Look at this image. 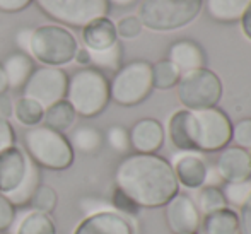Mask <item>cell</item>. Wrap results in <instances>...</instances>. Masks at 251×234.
Listing matches in <instances>:
<instances>
[{"mask_svg":"<svg viewBox=\"0 0 251 234\" xmlns=\"http://www.w3.org/2000/svg\"><path fill=\"white\" fill-rule=\"evenodd\" d=\"M115 185L139 208L164 207L179 193L171 162L159 154L125 156L115 169Z\"/></svg>","mask_w":251,"mask_h":234,"instance_id":"obj_1","label":"cell"},{"mask_svg":"<svg viewBox=\"0 0 251 234\" xmlns=\"http://www.w3.org/2000/svg\"><path fill=\"white\" fill-rule=\"evenodd\" d=\"M65 99L77 116L94 118L109 104V80L104 72L94 67H82L69 77Z\"/></svg>","mask_w":251,"mask_h":234,"instance_id":"obj_2","label":"cell"},{"mask_svg":"<svg viewBox=\"0 0 251 234\" xmlns=\"http://www.w3.org/2000/svg\"><path fill=\"white\" fill-rule=\"evenodd\" d=\"M24 147L34 164L50 171H63L70 168L75 157L69 139L47 125L27 129L24 133Z\"/></svg>","mask_w":251,"mask_h":234,"instance_id":"obj_3","label":"cell"},{"mask_svg":"<svg viewBox=\"0 0 251 234\" xmlns=\"http://www.w3.org/2000/svg\"><path fill=\"white\" fill-rule=\"evenodd\" d=\"M203 9V0H142L139 19L144 27L157 33L188 26Z\"/></svg>","mask_w":251,"mask_h":234,"instance_id":"obj_4","label":"cell"},{"mask_svg":"<svg viewBox=\"0 0 251 234\" xmlns=\"http://www.w3.org/2000/svg\"><path fill=\"white\" fill-rule=\"evenodd\" d=\"M79 43L69 27L60 24H43L33 29L29 56L47 67H63L75 56Z\"/></svg>","mask_w":251,"mask_h":234,"instance_id":"obj_5","label":"cell"},{"mask_svg":"<svg viewBox=\"0 0 251 234\" xmlns=\"http://www.w3.org/2000/svg\"><path fill=\"white\" fill-rule=\"evenodd\" d=\"M152 91V63L146 60H132L123 63L109 80V98L125 108L144 103Z\"/></svg>","mask_w":251,"mask_h":234,"instance_id":"obj_6","label":"cell"},{"mask_svg":"<svg viewBox=\"0 0 251 234\" xmlns=\"http://www.w3.org/2000/svg\"><path fill=\"white\" fill-rule=\"evenodd\" d=\"M195 152H221L232 142V122L221 108L190 111Z\"/></svg>","mask_w":251,"mask_h":234,"instance_id":"obj_7","label":"cell"},{"mask_svg":"<svg viewBox=\"0 0 251 234\" xmlns=\"http://www.w3.org/2000/svg\"><path fill=\"white\" fill-rule=\"evenodd\" d=\"M176 93L185 109L199 111L219 104L222 98V82L217 74L203 67L181 74Z\"/></svg>","mask_w":251,"mask_h":234,"instance_id":"obj_8","label":"cell"},{"mask_svg":"<svg viewBox=\"0 0 251 234\" xmlns=\"http://www.w3.org/2000/svg\"><path fill=\"white\" fill-rule=\"evenodd\" d=\"M38 9L63 27H79L106 17L111 10L108 0H33Z\"/></svg>","mask_w":251,"mask_h":234,"instance_id":"obj_9","label":"cell"},{"mask_svg":"<svg viewBox=\"0 0 251 234\" xmlns=\"http://www.w3.org/2000/svg\"><path fill=\"white\" fill-rule=\"evenodd\" d=\"M67 84H69V76L65 70L58 67L41 65L33 70L21 91H23V96L34 99L47 109L48 106L65 99Z\"/></svg>","mask_w":251,"mask_h":234,"instance_id":"obj_10","label":"cell"},{"mask_svg":"<svg viewBox=\"0 0 251 234\" xmlns=\"http://www.w3.org/2000/svg\"><path fill=\"white\" fill-rule=\"evenodd\" d=\"M164 217L173 234H197L201 224V214L195 200L186 193H178L164 205Z\"/></svg>","mask_w":251,"mask_h":234,"instance_id":"obj_11","label":"cell"},{"mask_svg":"<svg viewBox=\"0 0 251 234\" xmlns=\"http://www.w3.org/2000/svg\"><path fill=\"white\" fill-rule=\"evenodd\" d=\"M215 169L224 183H236L251 180V157L250 151L238 145H227L222 149L215 161Z\"/></svg>","mask_w":251,"mask_h":234,"instance_id":"obj_12","label":"cell"},{"mask_svg":"<svg viewBox=\"0 0 251 234\" xmlns=\"http://www.w3.org/2000/svg\"><path fill=\"white\" fill-rule=\"evenodd\" d=\"M29 156L17 145L0 152V193L9 195L21 185L27 169Z\"/></svg>","mask_w":251,"mask_h":234,"instance_id":"obj_13","label":"cell"},{"mask_svg":"<svg viewBox=\"0 0 251 234\" xmlns=\"http://www.w3.org/2000/svg\"><path fill=\"white\" fill-rule=\"evenodd\" d=\"M72 234H133V228L125 215L104 210L84 217Z\"/></svg>","mask_w":251,"mask_h":234,"instance_id":"obj_14","label":"cell"},{"mask_svg":"<svg viewBox=\"0 0 251 234\" xmlns=\"http://www.w3.org/2000/svg\"><path fill=\"white\" fill-rule=\"evenodd\" d=\"M130 147L137 154H155L164 145L166 132L155 118H142L128 130Z\"/></svg>","mask_w":251,"mask_h":234,"instance_id":"obj_15","label":"cell"},{"mask_svg":"<svg viewBox=\"0 0 251 234\" xmlns=\"http://www.w3.org/2000/svg\"><path fill=\"white\" fill-rule=\"evenodd\" d=\"M171 166L179 185L190 188V190H199L200 186H203L207 164L197 152L179 151V154H176L173 159Z\"/></svg>","mask_w":251,"mask_h":234,"instance_id":"obj_16","label":"cell"},{"mask_svg":"<svg viewBox=\"0 0 251 234\" xmlns=\"http://www.w3.org/2000/svg\"><path fill=\"white\" fill-rule=\"evenodd\" d=\"M168 60L173 62L179 69V72L185 74L190 70L203 69L207 63L203 48L193 40H178L169 47Z\"/></svg>","mask_w":251,"mask_h":234,"instance_id":"obj_17","label":"cell"},{"mask_svg":"<svg viewBox=\"0 0 251 234\" xmlns=\"http://www.w3.org/2000/svg\"><path fill=\"white\" fill-rule=\"evenodd\" d=\"M82 43L91 52H100L118 43L116 26L108 16L91 21L87 26L82 27Z\"/></svg>","mask_w":251,"mask_h":234,"instance_id":"obj_18","label":"cell"},{"mask_svg":"<svg viewBox=\"0 0 251 234\" xmlns=\"http://www.w3.org/2000/svg\"><path fill=\"white\" fill-rule=\"evenodd\" d=\"M251 0H203L208 17L219 24H236L243 19Z\"/></svg>","mask_w":251,"mask_h":234,"instance_id":"obj_19","label":"cell"},{"mask_svg":"<svg viewBox=\"0 0 251 234\" xmlns=\"http://www.w3.org/2000/svg\"><path fill=\"white\" fill-rule=\"evenodd\" d=\"M2 69L5 72L7 82H9V89L21 91L33 74L34 63L29 55L23 52H14L2 62Z\"/></svg>","mask_w":251,"mask_h":234,"instance_id":"obj_20","label":"cell"},{"mask_svg":"<svg viewBox=\"0 0 251 234\" xmlns=\"http://www.w3.org/2000/svg\"><path fill=\"white\" fill-rule=\"evenodd\" d=\"M188 109H179L173 113L168 122V135L171 144L181 152H195L192 142V123Z\"/></svg>","mask_w":251,"mask_h":234,"instance_id":"obj_21","label":"cell"},{"mask_svg":"<svg viewBox=\"0 0 251 234\" xmlns=\"http://www.w3.org/2000/svg\"><path fill=\"white\" fill-rule=\"evenodd\" d=\"M200 231L201 234H239L238 212L226 207L222 210L203 215Z\"/></svg>","mask_w":251,"mask_h":234,"instance_id":"obj_22","label":"cell"},{"mask_svg":"<svg viewBox=\"0 0 251 234\" xmlns=\"http://www.w3.org/2000/svg\"><path fill=\"white\" fill-rule=\"evenodd\" d=\"M41 183H43L41 182V168L36 166L29 159V161H27V169H26V175H24V180L21 182V185L17 186L12 193L5 195V197L9 198L10 204H12L16 208L26 207V205H29L34 191L40 188Z\"/></svg>","mask_w":251,"mask_h":234,"instance_id":"obj_23","label":"cell"},{"mask_svg":"<svg viewBox=\"0 0 251 234\" xmlns=\"http://www.w3.org/2000/svg\"><path fill=\"white\" fill-rule=\"evenodd\" d=\"M70 145H72L74 152H80V154H96L102 147L104 137L96 127L91 125H80L70 133Z\"/></svg>","mask_w":251,"mask_h":234,"instance_id":"obj_24","label":"cell"},{"mask_svg":"<svg viewBox=\"0 0 251 234\" xmlns=\"http://www.w3.org/2000/svg\"><path fill=\"white\" fill-rule=\"evenodd\" d=\"M75 118H77V115L72 106H70V103L67 101V99H62V101L55 103V104L48 106V108L45 109L43 125L63 133L75 123Z\"/></svg>","mask_w":251,"mask_h":234,"instance_id":"obj_25","label":"cell"},{"mask_svg":"<svg viewBox=\"0 0 251 234\" xmlns=\"http://www.w3.org/2000/svg\"><path fill=\"white\" fill-rule=\"evenodd\" d=\"M14 116L16 120L21 123V125L27 127H36V125H41L43 122V116H45V108L36 103L34 99H29L26 96H21L16 103H14Z\"/></svg>","mask_w":251,"mask_h":234,"instance_id":"obj_26","label":"cell"},{"mask_svg":"<svg viewBox=\"0 0 251 234\" xmlns=\"http://www.w3.org/2000/svg\"><path fill=\"white\" fill-rule=\"evenodd\" d=\"M179 77H181L179 69L173 62H169L168 58L152 63V84H154V89H173V87L178 86Z\"/></svg>","mask_w":251,"mask_h":234,"instance_id":"obj_27","label":"cell"},{"mask_svg":"<svg viewBox=\"0 0 251 234\" xmlns=\"http://www.w3.org/2000/svg\"><path fill=\"white\" fill-rule=\"evenodd\" d=\"M16 234H56V226L50 215L31 210L17 222Z\"/></svg>","mask_w":251,"mask_h":234,"instance_id":"obj_28","label":"cell"},{"mask_svg":"<svg viewBox=\"0 0 251 234\" xmlns=\"http://www.w3.org/2000/svg\"><path fill=\"white\" fill-rule=\"evenodd\" d=\"M89 56L91 67L101 70V72H116L123 65V48L120 41L106 50H100V52H91L89 50Z\"/></svg>","mask_w":251,"mask_h":234,"instance_id":"obj_29","label":"cell"},{"mask_svg":"<svg viewBox=\"0 0 251 234\" xmlns=\"http://www.w3.org/2000/svg\"><path fill=\"white\" fill-rule=\"evenodd\" d=\"M195 204L201 215H208L212 212L222 210V208L227 207V202L222 195V190L215 186H200Z\"/></svg>","mask_w":251,"mask_h":234,"instance_id":"obj_30","label":"cell"},{"mask_svg":"<svg viewBox=\"0 0 251 234\" xmlns=\"http://www.w3.org/2000/svg\"><path fill=\"white\" fill-rule=\"evenodd\" d=\"M56 204H58V195H56L55 188L43 185V183L34 191L33 198L29 202L31 208L34 212H41V214H47V215H50L55 210Z\"/></svg>","mask_w":251,"mask_h":234,"instance_id":"obj_31","label":"cell"},{"mask_svg":"<svg viewBox=\"0 0 251 234\" xmlns=\"http://www.w3.org/2000/svg\"><path fill=\"white\" fill-rule=\"evenodd\" d=\"M221 190H222V195H224L226 202H227V205L241 208L251 195V180L236 182V183H224Z\"/></svg>","mask_w":251,"mask_h":234,"instance_id":"obj_32","label":"cell"},{"mask_svg":"<svg viewBox=\"0 0 251 234\" xmlns=\"http://www.w3.org/2000/svg\"><path fill=\"white\" fill-rule=\"evenodd\" d=\"M106 142L108 145L113 149L115 152L118 154H128L130 147V135H128V130L122 125H113L108 129L106 132Z\"/></svg>","mask_w":251,"mask_h":234,"instance_id":"obj_33","label":"cell"},{"mask_svg":"<svg viewBox=\"0 0 251 234\" xmlns=\"http://www.w3.org/2000/svg\"><path fill=\"white\" fill-rule=\"evenodd\" d=\"M116 26V34L118 38H123V40H133L137 38L140 33H142L144 26L140 23V19L137 16H125L115 23Z\"/></svg>","mask_w":251,"mask_h":234,"instance_id":"obj_34","label":"cell"},{"mask_svg":"<svg viewBox=\"0 0 251 234\" xmlns=\"http://www.w3.org/2000/svg\"><path fill=\"white\" fill-rule=\"evenodd\" d=\"M232 142L238 147L251 151V118H243L232 123Z\"/></svg>","mask_w":251,"mask_h":234,"instance_id":"obj_35","label":"cell"},{"mask_svg":"<svg viewBox=\"0 0 251 234\" xmlns=\"http://www.w3.org/2000/svg\"><path fill=\"white\" fill-rule=\"evenodd\" d=\"M111 205H113V208H115V212L125 215V217H126V215H137V214H139V210H140V208L137 207V205L133 204V202L130 200V198L126 197L123 191H120L118 188H115V191H113Z\"/></svg>","mask_w":251,"mask_h":234,"instance_id":"obj_36","label":"cell"},{"mask_svg":"<svg viewBox=\"0 0 251 234\" xmlns=\"http://www.w3.org/2000/svg\"><path fill=\"white\" fill-rule=\"evenodd\" d=\"M17 215V208L10 204V200L5 195L0 193V233L7 231L14 224Z\"/></svg>","mask_w":251,"mask_h":234,"instance_id":"obj_37","label":"cell"},{"mask_svg":"<svg viewBox=\"0 0 251 234\" xmlns=\"http://www.w3.org/2000/svg\"><path fill=\"white\" fill-rule=\"evenodd\" d=\"M16 145V132L7 118L0 116V152Z\"/></svg>","mask_w":251,"mask_h":234,"instance_id":"obj_38","label":"cell"},{"mask_svg":"<svg viewBox=\"0 0 251 234\" xmlns=\"http://www.w3.org/2000/svg\"><path fill=\"white\" fill-rule=\"evenodd\" d=\"M239 234H251V195L246 204L239 208Z\"/></svg>","mask_w":251,"mask_h":234,"instance_id":"obj_39","label":"cell"},{"mask_svg":"<svg viewBox=\"0 0 251 234\" xmlns=\"http://www.w3.org/2000/svg\"><path fill=\"white\" fill-rule=\"evenodd\" d=\"M33 3V0H0V12L16 14L23 12Z\"/></svg>","mask_w":251,"mask_h":234,"instance_id":"obj_40","label":"cell"},{"mask_svg":"<svg viewBox=\"0 0 251 234\" xmlns=\"http://www.w3.org/2000/svg\"><path fill=\"white\" fill-rule=\"evenodd\" d=\"M31 33H33V29H27V27H24V29L17 31V34H16V45H17V48H19V52L26 53V55H29Z\"/></svg>","mask_w":251,"mask_h":234,"instance_id":"obj_41","label":"cell"},{"mask_svg":"<svg viewBox=\"0 0 251 234\" xmlns=\"http://www.w3.org/2000/svg\"><path fill=\"white\" fill-rule=\"evenodd\" d=\"M221 185H224V180L221 178V175L217 173L215 166H207V171H205V180H203V186H215V188H219Z\"/></svg>","mask_w":251,"mask_h":234,"instance_id":"obj_42","label":"cell"},{"mask_svg":"<svg viewBox=\"0 0 251 234\" xmlns=\"http://www.w3.org/2000/svg\"><path fill=\"white\" fill-rule=\"evenodd\" d=\"M12 113H14L12 99H10L9 96L2 94V96H0V116L9 120V116H12Z\"/></svg>","mask_w":251,"mask_h":234,"instance_id":"obj_43","label":"cell"},{"mask_svg":"<svg viewBox=\"0 0 251 234\" xmlns=\"http://www.w3.org/2000/svg\"><path fill=\"white\" fill-rule=\"evenodd\" d=\"M74 60H75L79 65L82 67H91V56H89V50H87L86 47H79V50H77L75 56H74Z\"/></svg>","mask_w":251,"mask_h":234,"instance_id":"obj_44","label":"cell"},{"mask_svg":"<svg viewBox=\"0 0 251 234\" xmlns=\"http://www.w3.org/2000/svg\"><path fill=\"white\" fill-rule=\"evenodd\" d=\"M239 23H241L243 34H245V36L251 41V3H250L248 9H246L245 16H243V19L239 21Z\"/></svg>","mask_w":251,"mask_h":234,"instance_id":"obj_45","label":"cell"},{"mask_svg":"<svg viewBox=\"0 0 251 234\" xmlns=\"http://www.w3.org/2000/svg\"><path fill=\"white\" fill-rule=\"evenodd\" d=\"M109 7L115 5L118 7V9H130V7H133L135 3H139V0H108Z\"/></svg>","mask_w":251,"mask_h":234,"instance_id":"obj_46","label":"cell"},{"mask_svg":"<svg viewBox=\"0 0 251 234\" xmlns=\"http://www.w3.org/2000/svg\"><path fill=\"white\" fill-rule=\"evenodd\" d=\"M9 91V82H7V77H5V72L2 69V63H0V96L5 94Z\"/></svg>","mask_w":251,"mask_h":234,"instance_id":"obj_47","label":"cell"},{"mask_svg":"<svg viewBox=\"0 0 251 234\" xmlns=\"http://www.w3.org/2000/svg\"><path fill=\"white\" fill-rule=\"evenodd\" d=\"M250 157H251V151H250Z\"/></svg>","mask_w":251,"mask_h":234,"instance_id":"obj_48","label":"cell"}]
</instances>
